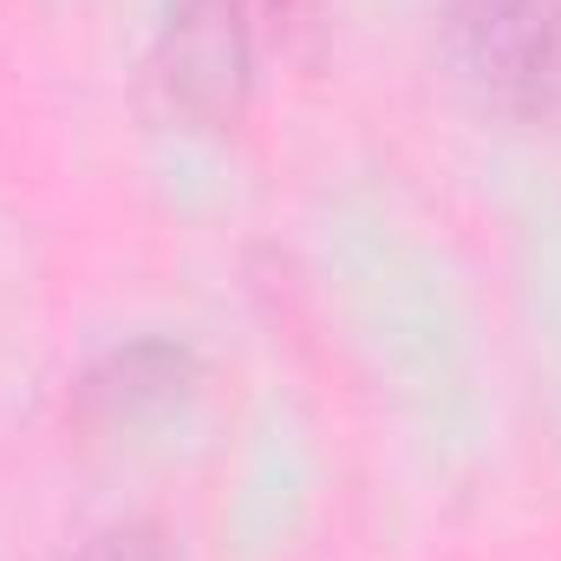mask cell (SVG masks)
<instances>
[{"instance_id": "6da1fadb", "label": "cell", "mask_w": 561, "mask_h": 561, "mask_svg": "<svg viewBox=\"0 0 561 561\" xmlns=\"http://www.w3.org/2000/svg\"><path fill=\"white\" fill-rule=\"evenodd\" d=\"M457 72L510 118H561V0H444Z\"/></svg>"}, {"instance_id": "7a4b0ae2", "label": "cell", "mask_w": 561, "mask_h": 561, "mask_svg": "<svg viewBox=\"0 0 561 561\" xmlns=\"http://www.w3.org/2000/svg\"><path fill=\"white\" fill-rule=\"evenodd\" d=\"M163 85H170V105L209 131H222L242 112L249 33L236 20V0H176L163 33Z\"/></svg>"}, {"instance_id": "3957f363", "label": "cell", "mask_w": 561, "mask_h": 561, "mask_svg": "<svg viewBox=\"0 0 561 561\" xmlns=\"http://www.w3.org/2000/svg\"><path fill=\"white\" fill-rule=\"evenodd\" d=\"M190 373H196V359H190L183 346H170V340H138V346L112 353V359L85 379V405L112 424L138 419V412H163V405L183 399Z\"/></svg>"}, {"instance_id": "277c9868", "label": "cell", "mask_w": 561, "mask_h": 561, "mask_svg": "<svg viewBox=\"0 0 561 561\" xmlns=\"http://www.w3.org/2000/svg\"><path fill=\"white\" fill-rule=\"evenodd\" d=\"M79 561H163V542L150 529H112V536H99Z\"/></svg>"}, {"instance_id": "5b68a950", "label": "cell", "mask_w": 561, "mask_h": 561, "mask_svg": "<svg viewBox=\"0 0 561 561\" xmlns=\"http://www.w3.org/2000/svg\"><path fill=\"white\" fill-rule=\"evenodd\" d=\"M268 7H275V13H294V7H300V0H268Z\"/></svg>"}]
</instances>
